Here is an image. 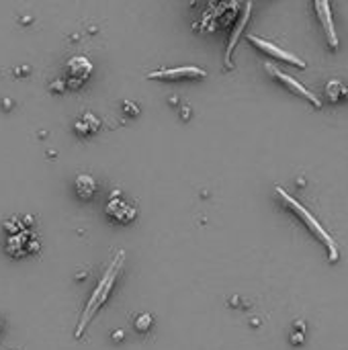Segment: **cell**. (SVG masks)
<instances>
[{
    "mask_svg": "<svg viewBox=\"0 0 348 350\" xmlns=\"http://www.w3.org/2000/svg\"><path fill=\"white\" fill-rule=\"evenodd\" d=\"M90 74H92V62L84 56H74L66 64V82L64 84H66V88L78 90L90 78Z\"/></svg>",
    "mask_w": 348,
    "mask_h": 350,
    "instance_id": "obj_5",
    "label": "cell"
},
{
    "mask_svg": "<svg viewBox=\"0 0 348 350\" xmlns=\"http://www.w3.org/2000/svg\"><path fill=\"white\" fill-rule=\"evenodd\" d=\"M98 129H100V121L92 113H82L74 121V131L78 136H92V134H96Z\"/></svg>",
    "mask_w": 348,
    "mask_h": 350,
    "instance_id": "obj_13",
    "label": "cell"
},
{
    "mask_svg": "<svg viewBox=\"0 0 348 350\" xmlns=\"http://www.w3.org/2000/svg\"><path fill=\"white\" fill-rule=\"evenodd\" d=\"M64 88H66V84H62V80H56V84H54V90H64Z\"/></svg>",
    "mask_w": 348,
    "mask_h": 350,
    "instance_id": "obj_16",
    "label": "cell"
},
{
    "mask_svg": "<svg viewBox=\"0 0 348 350\" xmlns=\"http://www.w3.org/2000/svg\"><path fill=\"white\" fill-rule=\"evenodd\" d=\"M6 252L10 254V256H14V258H18V256H27V254H31V252H35L37 248H39V244H37V238L31 234V232H18V234H12V236H8L6 238Z\"/></svg>",
    "mask_w": 348,
    "mask_h": 350,
    "instance_id": "obj_8",
    "label": "cell"
},
{
    "mask_svg": "<svg viewBox=\"0 0 348 350\" xmlns=\"http://www.w3.org/2000/svg\"><path fill=\"white\" fill-rule=\"evenodd\" d=\"M136 330L138 332H148L150 328H152V316L150 314H142V316H138L136 318Z\"/></svg>",
    "mask_w": 348,
    "mask_h": 350,
    "instance_id": "obj_15",
    "label": "cell"
},
{
    "mask_svg": "<svg viewBox=\"0 0 348 350\" xmlns=\"http://www.w3.org/2000/svg\"><path fill=\"white\" fill-rule=\"evenodd\" d=\"M250 10H252V4L248 2V4L244 6V12L240 14V20H238L236 27H234V31H232V37H230V41H228V50H226V68H232V52H234V48H236L238 39H240V35H242L244 29H246V23H248V18H250Z\"/></svg>",
    "mask_w": 348,
    "mask_h": 350,
    "instance_id": "obj_10",
    "label": "cell"
},
{
    "mask_svg": "<svg viewBox=\"0 0 348 350\" xmlns=\"http://www.w3.org/2000/svg\"><path fill=\"white\" fill-rule=\"evenodd\" d=\"M74 188H76V194L84 201H90L92 196L96 194V180L90 176V174H78L76 176V182H74Z\"/></svg>",
    "mask_w": 348,
    "mask_h": 350,
    "instance_id": "obj_12",
    "label": "cell"
},
{
    "mask_svg": "<svg viewBox=\"0 0 348 350\" xmlns=\"http://www.w3.org/2000/svg\"><path fill=\"white\" fill-rule=\"evenodd\" d=\"M123 262H125V252L121 250V252H119V254L113 258L111 264L106 266V270L102 272L100 280L96 282V287H94V291H92V295H90L88 303L84 305L82 316H80V320H78L76 338H80V336H82V332L86 330V326L90 324V320L96 316V312H100V308H102V305L106 303L108 295L113 293V287H115V282H117V278H119V270H121V266H123Z\"/></svg>",
    "mask_w": 348,
    "mask_h": 350,
    "instance_id": "obj_1",
    "label": "cell"
},
{
    "mask_svg": "<svg viewBox=\"0 0 348 350\" xmlns=\"http://www.w3.org/2000/svg\"><path fill=\"white\" fill-rule=\"evenodd\" d=\"M314 10H316V14H318V20H320V25H322V29L326 31L324 35H326V43H328V48L332 50V52H336L338 50V33H336V27H334V16H332V8H330V4L328 2H314Z\"/></svg>",
    "mask_w": 348,
    "mask_h": 350,
    "instance_id": "obj_7",
    "label": "cell"
},
{
    "mask_svg": "<svg viewBox=\"0 0 348 350\" xmlns=\"http://www.w3.org/2000/svg\"><path fill=\"white\" fill-rule=\"evenodd\" d=\"M289 340H291L293 346H301L303 342H306V322L297 320V322L293 324V332H291Z\"/></svg>",
    "mask_w": 348,
    "mask_h": 350,
    "instance_id": "obj_14",
    "label": "cell"
},
{
    "mask_svg": "<svg viewBox=\"0 0 348 350\" xmlns=\"http://www.w3.org/2000/svg\"><path fill=\"white\" fill-rule=\"evenodd\" d=\"M264 70L272 76V78H276L282 86H285V88H289L291 92H295V94H299V96H303V98H306V100H310L316 108H322V100L310 90V88H306V86H303L301 82H297L293 76H289V74H285V72H280L278 68H274V66L272 64H264Z\"/></svg>",
    "mask_w": 348,
    "mask_h": 350,
    "instance_id": "obj_6",
    "label": "cell"
},
{
    "mask_svg": "<svg viewBox=\"0 0 348 350\" xmlns=\"http://www.w3.org/2000/svg\"><path fill=\"white\" fill-rule=\"evenodd\" d=\"M274 192L278 194V199L282 201V205H285V207L297 217V220H299L303 226H306V230H310V232L320 240V242L326 246V252H328V262H332V264H334V262H338V258H340L338 244L334 242V238L322 228V224L314 217V213H310V209H306L297 199H293V196H291L285 188H282V186H274Z\"/></svg>",
    "mask_w": 348,
    "mask_h": 350,
    "instance_id": "obj_2",
    "label": "cell"
},
{
    "mask_svg": "<svg viewBox=\"0 0 348 350\" xmlns=\"http://www.w3.org/2000/svg\"><path fill=\"white\" fill-rule=\"evenodd\" d=\"M324 96L328 102L338 104V102H348V84H344L338 78H332L324 86Z\"/></svg>",
    "mask_w": 348,
    "mask_h": 350,
    "instance_id": "obj_11",
    "label": "cell"
},
{
    "mask_svg": "<svg viewBox=\"0 0 348 350\" xmlns=\"http://www.w3.org/2000/svg\"><path fill=\"white\" fill-rule=\"evenodd\" d=\"M248 41L252 43V46H254L258 52H262V54H266V56H270V58H276V60L285 62V64H291V66H295V68H301V70L308 68V62H303L299 56L291 54L289 50L278 48L276 43H272V41H268V39L256 37V35H248Z\"/></svg>",
    "mask_w": 348,
    "mask_h": 350,
    "instance_id": "obj_4",
    "label": "cell"
},
{
    "mask_svg": "<svg viewBox=\"0 0 348 350\" xmlns=\"http://www.w3.org/2000/svg\"><path fill=\"white\" fill-rule=\"evenodd\" d=\"M104 213H106V217H108V220H111L113 224H119V226L132 224V222L136 220V215H138L136 207H132L129 203H125L123 199H119L117 194H113V199L106 203Z\"/></svg>",
    "mask_w": 348,
    "mask_h": 350,
    "instance_id": "obj_9",
    "label": "cell"
},
{
    "mask_svg": "<svg viewBox=\"0 0 348 350\" xmlns=\"http://www.w3.org/2000/svg\"><path fill=\"white\" fill-rule=\"evenodd\" d=\"M150 80H162V82H182V80H199L207 78V70L199 66H176V68H158L148 72Z\"/></svg>",
    "mask_w": 348,
    "mask_h": 350,
    "instance_id": "obj_3",
    "label": "cell"
},
{
    "mask_svg": "<svg viewBox=\"0 0 348 350\" xmlns=\"http://www.w3.org/2000/svg\"><path fill=\"white\" fill-rule=\"evenodd\" d=\"M0 330H2V320H0Z\"/></svg>",
    "mask_w": 348,
    "mask_h": 350,
    "instance_id": "obj_17",
    "label": "cell"
}]
</instances>
